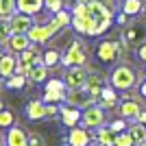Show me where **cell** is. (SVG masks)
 Listing matches in <instances>:
<instances>
[{
	"label": "cell",
	"mask_w": 146,
	"mask_h": 146,
	"mask_svg": "<svg viewBox=\"0 0 146 146\" xmlns=\"http://www.w3.org/2000/svg\"><path fill=\"white\" fill-rule=\"evenodd\" d=\"M70 11H72V29L79 35L100 37L116 22L120 5L118 0H76Z\"/></svg>",
	"instance_id": "1"
},
{
	"label": "cell",
	"mask_w": 146,
	"mask_h": 146,
	"mask_svg": "<svg viewBox=\"0 0 146 146\" xmlns=\"http://www.w3.org/2000/svg\"><path fill=\"white\" fill-rule=\"evenodd\" d=\"M127 48L129 46L124 44L122 37H118V39H100L96 46V59L100 63H105V66H116L124 57Z\"/></svg>",
	"instance_id": "2"
},
{
	"label": "cell",
	"mask_w": 146,
	"mask_h": 146,
	"mask_svg": "<svg viewBox=\"0 0 146 146\" xmlns=\"http://www.w3.org/2000/svg\"><path fill=\"white\" fill-rule=\"evenodd\" d=\"M109 83L116 87L118 92H129L140 83V76H137V70H135L131 63L120 61V63H116V68L111 70Z\"/></svg>",
	"instance_id": "3"
},
{
	"label": "cell",
	"mask_w": 146,
	"mask_h": 146,
	"mask_svg": "<svg viewBox=\"0 0 146 146\" xmlns=\"http://www.w3.org/2000/svg\"><path fill=\"white\" fill-rule=\"evenodd\" d=\"M90 55H87V46L81 39H72L70 46L66 48L63 57H61V66L70 68V66H87Z\"/></svg>",
	"instance_id": "4"
},
{
	"label": "cell",
	"mask_w": 146,
	"mask_h": 146,
	"mask_svg": "<svg viewBox=\"0 0 146 146\" xmlns=\"http://www.w3.org/2000/svg\"><path fill=\"white\" fill-rule=\"evenodd\" d=\"M142 100H144V98H142L140 94L135 96V94H131V90L124 92L122 98H120V105H118L120 118H124V120H129V122H135L142 113Z\"/></svg>",
	"instance_id": "5"
},
{
	"label": "cell",
	"mask_w": 146,
	"mask_h": 146,
	"mask_svg": "<svg viewBox=\"0 0 146 146\" xmlns=\"http://www.w3.org/2000/svg\"><path fill=\"white\" fill-rule=\"evenodd\" d=\"M103 124H107V109H103L98 103L90 105L87 109H83V116H81V127L85 129H98L103 127Z\"/></svg>",
	"instance_id": "6"
},
{
	"label": "cell",
	"mask_w": 146,
	"mask_h": 146,
	"mask_svg": "<svg viewBox=\"0 0 146 146\" xmlns=\"http://www.w3.org/2000/svg\"><path fill=\"white\" fill-rule=\"evenodd\" d=\"M87 76H90V68H87V66H70V68L63 70V81H66L68 90L85 87Z\"/></svg>",
	"instance_id": "7"
},
{
	"label": "cell",
	"mask_w": 146,
	"mask_h": 146,
	"mask_svg": "<svg viewBox=\"0 0 146 146\" xmlns=\"http://www.w3.org/2000/svg\"><path fill=\"white\" fill-rule=\"evenodd\" d=\"M120 37L124 39V44H127L129 48H131V46L135 48V46H140L142 42H146V24L144 22H131V24L124 26Z\"/></svg>",
	"instance_id": "8"
},
{
	"label": "cell",
	"mask_w": 146,
	"mask_h": 146,
	"mask_svg": "<svg viewBox=\"0 0 146 146\" xmlns=\"http://www.w3.org/2000/svg\"><path fill=\"white\" fill-rule=\"evenodd\" d=\"M96 100L92 98V94L85 87H79V90H68L66 94V105H72V107H79V109H87L90 105H94Z\"/></svg>",
	"instance_id": "9"
},
{
	"label": "cell",
	"mask_w": 146,
	"mask_h": 146,
	"mask_svg": "<svg viewBox=\"0 0 146 146\" xmlns=\"http://www.w3.org/2000/svg\"><path fill=\"white\" fill-rule=\"evenodd\" d=\"M66 142H68V146H90V144H94V131L90 133V129L81 127V124L79 127H72L68 137H66Z\"/></svg>",
	"instance_id": "10"
},
{
	"label": "cell",
	"mask_w": 146,
	"mask_h": 146,
	"mask_svg": "<svg viewBox=\"0 0 146 146\" xmlns=\"http://www.w3.org/2000/svg\"><path fill=\"white\" fill-rule=\"evenodd\" d=\"M9 26H11V33H29V31L35 26V20H33V15H29V13L15 11L11 18H9Z\"/></svg>",
	"instance_id": "11"
},
{
	"label": "cell",
	"mask_w": 146,
	"mask_h": 146,
	"mask_svg": "<svg viewBox=\"0 0 146 146\" xmlns=\"http://www.w3.org/2000/svg\"><path fill=\"white\" fill-rule=\"evenodd\" d=\"M81 116H83V109L79 107H72V105H59V118L63 122V127L72 129L81 124Z\"/></svg>",
	"instance_id": "12"
},
{
	"label": "cell",
	"mask_w": 146,
	"mask_h": 146,
	"mask_svg": "<svg viewBox=\"0 0 146 146\" xmlns=\"http://www.w3.org/2000/svg\"><path fill=\"white\" fill-rule=\"evenodd\" d=\"M26 35L31 37V42H33V44H46V42H50V39L57 35V31L46 22V24H35Z\"/></svg>",
	"instance_id": "13"
},
{
	"label": "cell",
	"mask_w": 146,
	"mask_h": 146,
	"mask_svg": "<svg viewBox=\"0 0 146 146\" xmlns=\"http://www.w3.org/2000/svg\"><path fill=\"white\" fill-rule=\"evenodd\" d=\"M107 85V79H105V74L96 72V70H90V76H87V83H85V90L92 94V98L94 100H98V96H100V92H103V87Z\"/></svg>",
	"instance_id": "14"
},
{
	"label": "cell",
	"mask_w": 146,
	"mask_h": 146,
	"mask_svg": "<svg viewBox=\"0 0 146 146\" xmlns=\"http://www.w3.org/2000/svg\"><path fill=\"white\" fill-rule=\"evenodd\" d=\"M31 37L26 35V33H13L9 39H7V44H5V48L9 50V52H13V55H20L22 50H26L31 46Z\"/></svg>",
	"instance_id": "15"
},
{
	"label": "cell",
	"mask_w": 146,
	"mask_h": 146,
	"mask_svg": "<svg viewBox=\"0 0 146 146\" xmlns=\"http://www.w3.org/2000/svg\"><path fill=\"white\" fill-rule=\"evenodd\" d=\"M96 103L100 105L103 109H113V107H118V105H120V96H118V90L111 85V83H109V85H105Z\"/></svg>",
	"instance_id": "16"
},
{
	"label": "cell",
	"mask_w": 146,
	"mask_h": 146,
	"mask_svg": "<svg viewBox=\"0 0 146 146\" xmlns=\"http://www.w3.org/2000/svg\"><path fill=\"white\" fill-rule=\"evenodd\" d=\"M5 137H7V146H29V133L18 124H13Z\"/></svg>",
	"instance_id": "17"
},
{
	"label": "cell",
	"mask_w": 146,
	"mask_h": 146,
	"mask_svg": "<svg viewBox=\"0 0 146 146\" xmlns=\"http://www.w3.org/2000/svg\"><path fill=\"white\" fill-rule=\"evenodd\" d=\"M94 142L100 146H116V133L107 124H103V127L94 129Z\"/></svg>",
	"instance_id": "18"
},
{
	"label": "cell",
	"mask_w": 146,
	"mask_h": 146,
	"mask_svg": "<svg viewBox=\"0 0 146 146\" xmlns=\"http://www.w3.org/2000/svg\"><path fill=\"white\" fill-rule=\"evenodd\" d=\"M15 63H18V55H13V52H5L0 57V74H2V79H9V76L15 74Z\"/></svg>",
	"instance_id": "19"
},
{
	"label": "cell",
	"mask_w": 146,
	"mask_h": 146,
	"mask_svg": "<svg viewBox=\"0 0 146 146\" xmlns=\"http://www.w3.org/2000/svg\"><path fill=\"white\" fill-rule=\"evenodd\" d=\"M18 59L24 61V63H29V66L33 68V66H37V63H44V52H39V50L35 48V44H31L26 50H22L18 55Z\"/></svg>",
	"instance_id": "20"
},
{
	"label": "cell",
	"mask_w": 146,
	"mask_h": 146,
	"mask_svg": "<svg viewBox=\"0 0 146 146\" xmlns=\"http://www.w3.org/2000/svg\"><path fill=\"white\" fill-rule=\"evenodd\" d=\"M26 118L33 120V122L44 120V118H46V103H44V100H31V103L26 105Z\"/></svg>",
	"instance_id": "21"
},
{
	"label": "cell",
	"mask_w": 146,
	"mask_h": 146,
	"mask_svg": "<svg viewBox=\"0 0 146 146\" xmlns=\"http://www.w3.org/2000/svg\"><path fill=\"white\" fill-rule=\"evenodd\" d=\"M48 72H50V68H48V66L37 63V66H33V68L29 70L26 79H29L31 83H46V81H48Z\"/></svg>",
	"instance_id": "22"
},
{
	"label": "cell",
	"mask_w": 146,
	"mask_h": 146,
	"mask_svg": "<svg viewBox=\"0 0 146 146\" xmlns=\"http://www.w3.org/2000/svg\"><path fill=\"white\" fill-rule=\"evenodd\" d=\"M44 9V0H18V11L29 13V15H37Z\"/></svg>",
	"instance_id": "23"
},
{
	"label": "cell",
	"mask_w": 146,
	"mask_h": 146,
	"mask_svg": "<svg viewBox=\"0 0 146 146\" xmlns=\"http://www.w3.org/2000/svg\"><path fill=\"white\" fill-rule=\"evenodd\" d=\"M129 133H131V137H133L135 144H146V127L142 124V122H129Z\"/></svg>",
	"instance_id": "24"
},
{
	"label": "cell",
	"mask_w": 146,
	"mask_h": 146,
	"mask_svg": "<svg viewBox=\"0 0 146 146\" xmlns=\"http://www.w3.org/2000/svg\"><path fill=\"white\" fill-rule=\"evenodd\" d=\"M142 9H144V2L142 0H124L120 5V11L127 13L129 18H133V15H140Z\"/></svg>",
	"instance_id": "25"
},
{
	"label": "cell",
	"mask_w": 146,
	"mask_h": 146,
	"mask_svg": "<svg viewBox=\"0 0 146 146\" xmlns=\"http://www.w3.org/2000/svg\"><path fill=\"white\" fill-rule=\"evenodd\" d=\"M61 57H63V52L57 48H50L44 52V66H48V68H55L61 63Z\"/></svg>",
	"instance_id": "26"
},
{
	"label": "cell",
	"mask_w": 146,
	"mask_h": 146,
	"mask_svg": "<svg viewBox=\"0 0 146 146\" xmlns=\"http://www.w3.org/2000/svg\"><path fill=\"white\" fill-rule=\"evenodd\" d=\"M18 11V0H0V18L9 20Z\"/></svg>",
	"instance_id": "27"
},
{
	"label": "cell",
	"mask_w": 146,
	"mask_h": 146,
	"mask_svg": "<svg viewBox=\"0 0 146 146\" xmlns=\"http://www.w3.org/2000/svg\"><path fill=\"white\" fill-rule=\"evenodd\" d=\"M26 76H22V74H13V76H9V79L5 81V85L9 87V90H22V87L26 85Z\"/></svg>",
	"instance_id": "28"
},
{
	"label": "cell",
	"mask_w": 146,
	"mask_h": 146,
	"mask_svg": "<svg viewBox=\"0 0 146 146\" xmlns=\"http://www.w3.org/2000/svg\"><path fill=\"white\" fill-rule=\"evenodd\" d=\"M66 94H68V92H44L42 100H44V103H57V105H61V103H66Z\"/></svg>",
	"instance_id": "29"
},
{
	"label": "cell",
	"mask_w": 146,
	"mask_h": 146,
	"mask_svg": "<svg viewBox=\"0 0 146 146\" xmlns=\"http://www.w3.org/2000/svg\"><path fill=\"white\" fill-rule=\"evenodd\" d=\"M46 92H68V85L63 79H48L46 81Z\"/></svg>",
	"instance_id": "30"
},
{
	"label": "cell",
	"mask_w": 146,
	"mask_h": 146,
	"mask_svg": "<svg viewBox=\"0 0 146 146\" xmlns=\"http://www.w3.org/2000/svg\"><path fill=\"white\" fill-rule=\"evenodd\" d=\"M13 124H15V116H13V111L2 109V111H0V129H11Z\"/></svg>",
	"instance_id": "31"
},
{
	"label": "cell",
	"mask_w": 146,
	"mask_h": 146,
	"mask_svg": "<svg viewBox=\"0 0 146 146\" xmlns=\"http://www.w3.org/2000/svg\"><path fill=\"white\" fill-rule=\"evenodd\" d=\"M44 9H46V11H50L52 15H55L57 11L66 9V0H44Z\"/></svg>",
	"instance_id": "32"
},
{
	"label": "cell",
	"mask_w": 146,
	"mask_h": 146,
	"mask_svg": "<svg viewBox=\"0 0 146 146\" xmlns=\"http://www.w3.org/2000/svg\"><path fill=\"white\" fill-rule=\"evenodd\" d=\"M11 35H13V33H11V26H9V20L0 18V44L5 46V44H7V39H9Z\"/></svg>",
	"instance_id": "33"
},
{
	"label": "cell",
	"mask_w": 146,
	"mask_h": 146,
	"mask_svg": "<svg viewBox=\"0 0 146 146\" xmlns=\"http://www.w3.org/2000/svg\"><path fill=\"white\" fill-rule=\"evenodd\" d=\"M107 127H109L113 133H122V131H127V129H129V120H124V118H116V120H111Z\"/></svg>",
	"instance_id": "34"
},
{
	"label": "cell",
	"mask_w": 146,
	"mask_h": 146,
	"mask_svg": "<svg viewBox=\"0 0 146 146\" xmlns=\"http://www.w3.org/2000/svg\"><path fill=\"white\" fill-rule=\"evenodd\" d=\"M116 146H135V142L129 131H122V133H116Z\"/></svg>",
	"instance_id": "35"
},
{
	"label": "cell",
	"mask_w": 146,
	"mask_h": 146,
	"mask_svg": "<svg viewBox=\"0 0 146 146\" xmlns=\"http://www.w3.org/2000/svg\"><path fill=\"white\" fill-rule=\"evenodd\" d=\"M29 146H46V142L39 133H29Z\"/></svg>",
	"instance_id": "36"
},
{
	"label": "cell",
	"mask_w": 146,
	"mask_h": 146,
	"mask_svg": "<svg viewBox=\"0 0 146 146\" xmlns=\"http://www.w3.org/2000/svg\"><path fill=\"white\" fill-rule=\"evenodd\" d=\"M57 116H59V105L46 103V118H57Z\"/></svg>",
	"instance_id": "37"
},
{
	"label": "cell",
	"mask_w": 146,
	"mask_h": 146,
	"mask_svg": "<svg viewBox=\"0 0 146 146\" xmlns=\"http://www.w3.org/2000/svg\"><path fill=\"white\" fill-rule=\"evenodd\" d=\"M135 57H137L142 63H146V42H142L140 46H135Z\"/></svg>",
	"instance_id": "38"
},
{
	"label": "cell",
	"mask_w": 146,
	"mask_h": 146,
	"mask_svg": "<svg viewBox=\"0 0 146 146\" xmlns=\"http://www.w3.org/2000/svg\"><path fill=\"white\" fill-rule=\"evenodd\" d=\"M116 22H118L120 26H127V24H129V15H127V13H122V11H118V15H116Z\"/></svg>",
	"instance_id": "39"
},
{
	"label": "cell",
	"mask_w": 146,
	"mask_h": 146,
	"mask_svg": "<svg viewBox=\"0 0 146 146\" xmlns=\"http://www.w3.org/2000/svg\"><path fill=\"white\" fill-rule=\"evenodd\" d=\"M137 85H140V87H137V94H140V96L146 100V79H142L140 83H137Z\"/></svg>",
	"instance_id": "40"
},
{
	"label": "cell",
	"mask_w": 146,
	"mask_h": 146,
	"mask_svg": "<svg viewBox=\"0 0 146 146\" xmlns=\"http://www.w3.org/2000/svg\"><path fill=\"white\" fill-rule=\"evenodd\" d=\"M137 122H142L146 127V109H142V113H140V118H137Z\"/></svg>",
	"instance_id": "41"
},
{
	"label": "cell",
	"mask_w": 146,
	"mask_h": 146,
	"mask_svg": "<svg viewBox=\"0 0 146 146\" xmlns=\"http://www.w3.org/2000/svg\"><path fill=\"white\" fill-rule=\"evenodd\" d=\"M0 146H7V137L2 133H0Z\"/></svg>",
	"instance_id": "42"
},
{
	"label": "cell",
	"mask_w": 146,
	"mask_h": 146,
	"mask_svg": "<svg viewBox=\"0 0 146 146\" xmlns=\"http://www.w3.org/2000/svg\"><path fill=\"white\" fill-rule=\"evenodd\" d=\"M5 55V46H2V44H0V57Z\"/></svg>",
	"instance_id": "43"
},
{
	"label": "cell",
	"mask_w": 146,
	"mask_h": 146,
	"mask_svg": "<svg viewBox=\"0 0 146 146\" xmlns=\"http://www.w3.org/2000/svg\"><path fill=\"white\" fill-rule=\"evenodd\" d=\"M142 15L146 18V2H144V9H142Z\"/></svg>",
	"instance_id": "44"
},
{
	"label": "cell",
	"mask_w": 146,
	"mask_h": 146,
	"mask_svg": "<svg viewBox=\"0 0 146 146\" xmlns=\"http://www.w3.org/2000/svg\"><path fill=\"white\" fill-rule=\"evenodd\" d=\"M2 109H5V105H2V100H0V111H2Z\"/></svg>",
	"instance_id": "45"
},
{
	"label": "cell",
	"mask_w": 146,
	"mask_h": 146,
	"mask_svg": "<svg viewBox=\"0 0 146 146\" xmlns=\"http://www.w3.org/2000/svg\"><path fill=\"white\" fill-rule=\"evenodd\" d=\"M135 146H146V144H135Z\"/></svg>",
	"instance_id": "46"
},
{
	"label": "cell",
	"mask_w": 146,
	"mask_h": 146,
	"mask_svg": "<svg viewBox=\"0 0 146 146\" xmlns=\"http://www.w3.org/2000/svg\"><path fill=\"white\" fill-rule=\"evenodd\" d=\"M144 79H146V70H144Z\"/></svg>",
	"instance_id": "47"
},
{
	"label": "cell",
	"mask_w": 146,
	"mask_h": 146,
	"mask_svg": "<svg viewBox=\"0 0 146 146\" xmlns=\"http://www.w3.org/2000/svg\"><path fill=\"white\" fill-rule=\"evenodd\" d=\"M98 146H100V144H98Z\"/></svg>",
	"instance_id": "48"
}]
</instances>
